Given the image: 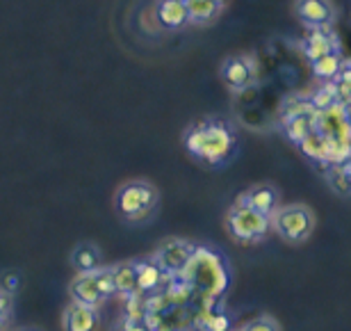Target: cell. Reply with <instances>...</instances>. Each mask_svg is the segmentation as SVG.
Instances as JSON below:
<instances>
[{
	"mask_svg": "<svg viewBox=\"0 0 351 331\" xmlns=\"http://www.w3.org/2000/svg\"><path fill=\"white\" fill-rule=\"evenodd\" d=\"M187 153L196 158L203 165L221 167L228 163L235 151V135L223 122H201L189 126L187 133L182 135Z\"/></svg>",
	"mask_w": 351,
	"mask_h": 331,
	"instance_id": "cell-1",
	"label": "cell"
},
{
	"mask_svg": "<svg viewBox=\"0 0 351 331\" xmlns=\"http://www.w3.org/2000/svg\"><path fill=\"white\" fill-rule=\"evenodd\" d=\"M308 103H311L313 110H324L328 105L338 103V94H335V84L333 82H326L322 84V87L315 91V94L308 98Z\"/></svg>",
	"mask_w": 351,
	"mask_h": 331,
	"instance_id": "cell-21",
	"label": "cell"
},
{
	"mask_svg": "<svg viewBox=\"0 0 351 331\" xmlns=\"http://www.w3.org/2000/svg\"><path fill=\"white\" fill-rule=\"evenodd\" d=\"M240 331H283V329H280L278 320L271 318V315H258V318L244 322Z\"/></svg>",
	"mask_w": 351,
	"mask_h": 331,
	"instance_id": "cell-23",
	"label": "cell"
},
{
	"mask_svg": "<svg viewBox=\"0 0 351 331\" xmlns=\"http://www.w3.org/2000/svg\"><path fill=\"white\" fill-rule=\"evenodd\" d=\"M345 67H347V62L342 60L340 51L328 53V55H324V58H319V60L311 62L313 73L317 76L319 80H333V78H338V76L342 73V69H345Z\"/></svg>",
	"mask_w": 351,
	"mask_h": 331,
	"instance_id": "cell-19",
	"label": "cell"
},
{
	"mask_svg": "<svg viewBox=\"0 0 351 331\" xmlns=\"http://www.w3.org/2000/svg\"><path fill=\"white\" fill-rule=\"evenodd\" d=\"M12 331H39V329H34V327H19V329H12Z\"/></svg>",
	"mask_w": 351,
	"mask_h": 331,
	"instance_id": "cell-25",
	"label": "cell"
},
{
	"mask_svg": "<svg viewBox=\"0 0 351 331\" xmlns=\"http://www.w3.org/2000/svg\"><path fill=\"white\" fill-rule=\"evenodd\" d=\"M14 315V293L7 290L5 286H0V331L10 327Z\"/></svg>",
	"mask_w": 351,
	"mask_h": 331,
	"instance_id": "cell-22",
	"label": "cell"
},
{
	"mask_svg": "<svg viewBox=\"0 0 351 331\" xmlns=\"http://www.w3.org/2000/svg\"><path fill=\"white\" fill-rule=\"evenodd\" d=\"M196 251V244L185 240V238H167L160 242V247L153 253V260L158 263L160 270L165 272V277H176V274L185 272L187 263L192 260Z\"/></svg>",
	"mask_w": 351,
	"mask_h": 331,
	"instance_id": "cell-7",
	"label": "cell"
},
{
	"mask_svg": "<svg viewBox=\"0 0 351 331\" xmlns=\"http://www.w3.org/2000/svg\"><path fill=\"white\" fill-rule=\"evenodd\" d=\"M69 263L78 274L85 272H94L98 267H103V251L96 242L91 240H82L71 249V256H69Z\"/></svg>",
	"mask_w": 351,
	"mask_h": 331,
	"instance_id": "cell-12",
	"label": "cell"
},
{
	"mask_svg": "<svg viewBox=\"0 0 351 331\" xmlns=\"http://www.w3.org/2000/svg\"><path fill=\"white\" fill-rule=\"evenodd\" d=\"M315 130L349 153V105L333 103L324 110H315Z\"/></svg>",
	"mask_w": 351,
	"mask_h": 331,
	"instance_id": "cell-6",
	"label": "cell"
},
{
	"mask_svg": "<svg viewBox=\"0 0 351 331\" xmlns=\"http://www.w3.org/2000/svg\"><path fill=\"white\" fill-rule=\"evenodd\" d=\"M226 231L237 244H256L263 242L269 233V217L244 206H235L226 215Z\"/></svg>",
	"mask_w": 351,
	"mask_h": 331,
	"instance_id": "cell-5",
	"label": "cell"
},
{
	"mask_svg": "<svg viewBox=\"0 0 351 331\" xmlns=\"http://www.w3.org/2000/svg\"><path fill=\"white\" fill-rule=\"evenodd\" d=\"M112 267V284H114V295L123 299L135 297L137 293V272L135 260H123V263L110 265Z\"/></svg>",
	"mask_w": 351,
	"mask_h": 331,
	"instance_id": "cell-15",
	"label": "cell"
},
{
	"mask_svg": "<svg viewBox=\"0 0 351 331\" xmlns=\"http://www.w3.org/2000/svg\"><path fill=\"white\" fill-rule=\"evenodd\" d=\"M335 51H340V44L328 27L326 30H311L308 37L304 39V55L308 58V62H315Z\"/></svg>",
	"mask_w": 351,
	"mask_h": 331,
	"instance_id": "cell-14",
	"label": "cell"
},
{
	"mask_svg": "<svg viewBox=\"0 0 351 331\" xmlns=\"http://www.w3.org/2000/svg\"><path fill=\"white\" fill-rule=\"evenodd\" d=\"M69 295L75 304H85L101 308L112 295H114V284H112V267L103 265L94 272L75 274L69 284Z\"/></svg>",
	"mask_w": 351,
	"mask_h": 331,
	"instance_id": "cell-4",
	"label": "cell"
},
{
	"mask_svg": "<svg viewBox=\"0 0 351 331\" xmlns=\"http://www.w3.org/2000/svg\"><path fill=\"white\" fill-rule=\"evenodd\" d=\"M294 16L308 30H326L333 25L338 10L333 0H294Z\"/></svg>",
	"mask_w": 351,
	"mask_h": 331,
	"instance_id": "cell-8",
	"label": "cell"
},
{
	"mask_svg": "<svg viewBox=\"0 0 351 331\" xmlns=\"http://www.w3.org/2000/svg\"><path fill=\"white\" fill-rule=\"evenodd\" d=\"M135 272H137V293H156L165 281V272L160 270L158 263L151 256L135 260Z\"/></svg>",
	"mask_w": 351,
	"mask_h": 331,
	"instance_id": "cell-17",
	"label": "cell"
},
{
	"mask_svg": "<svg viewBox=\"0 0 351 331\" xmlns=\"http://www.w3.org/2000/svg\"><path fill=\"white\" fill-rule=\"evenodd\" d=\"M182 3H185V0H182Z\"/></svg>",
	"mask_w": 351,
	"mask_h": 331,
	"instance_id": "cell-26",
	"label": "cell"
},
{
	"mask_svg": "<svg viewBox=\"0 0 351 331\" xmlns=\"http://www.w3.org/2000/svg\"><path fill=\"white\" fill-rule=\"evenodd\" d=\"M189 25H208L215 23L221 14V7H217L213 0H185Z\"/></svg>",
	"mask_w": 351,
	"mask_h": 331,
	"instance_id": "cell-18",
	"label": "cell"
},
{
	"mask_svg": "<svg viewBox=\"0 0 351 331\" xmlns=\"http://www.w3.org/2000/svg\"><path fill=\"white\" fill-rule=\"evenodd\" d=\"M160 206V192L151 181L132 179L117 187L114 213L128 224H142L151 220Z\"/></svg>",
	"mask_w": 351,
	"mask_h": 331,
	"instance_id": "cell-2",
	"label": "cell"
},
{
	"mask_svg": "<svg viewBox=\"0 0 351 331\" xmlns=\"http://www.w3.org/2000/svg\"><path fill=\"white\" fill-rule=\"evenodd\" d=\"M156 16L165 30H182L185 25H189L187 7L182 0H158Z\"/></svg>",
	"mask_w": 351,
	"mask_h": 331,
	"instance_id": "cell-13",
	"label": "cell"
},
{
	"mask_svg": "<svg viewBox=\"0 0 351 331\" xmlns=\"http://www.w3.org/2000/svg\"><path fill=\"white\" fill-rule=\"evenodd\" d=\"M235 203L237 206L256 210V213H261L265 217H271L276 213V208L280 206V192L271 183H256V185L244 190V192L237 196Z\"/></svg>",
	"mask_w": 351,
	"mask_h": 331,
	"instance_id": "cell-10",
	"label": "cell"
},
{
	"mask_svg": "<svg viewBox=\"0 0 351 331\" xmlns=\"http://www.w3.org/2000/svg\"><path fill=\"white\" fill-rule=\"evenodd\" d=\"M221 80L230 91H244L256 82V62L249 55H230L221 65Z\"/></svg>",
	"mask_w": 351,
	"mask_h": 331,
	"instance_id": "cell-9",
	"label": "cell"
},
{
	"mask_svg": "<svg viewBox=\"0 0 351 331\" xmlns=\"http://www.w3.org/2000/svg\"><path fill=\"white\" fill-rule=\"evenodd\" d=\"M315 130V110L308 105L304 110L287 112L285 115V135L292 139L294 144H299L308 133Z\"/></svg>",
	"mask_w": 351,
	"mask_h": 331,
	"instance_id": "cell-16",
	"label": "cell"
},
{
	"mask_svg": "<svg viewBox=\"0 0 351 331\" xmlns=\"http://www.w3.org/2000/svg\"><path fill=\"white\" fill-rule=\"evenodd\" d=\"M213 3H215L217 7H221V10H223V7L228 5V0H213Z\"/></svg>",
	"mask_w": 351,
	"mask_h": 331,
	"instance_id": "cell-24",
	"label": "cell"
},
{
	"mask_svg": "<svg viewBox=\"0 0 351 331\" xmlns=\"http://www.w3.org/2000/svg\"><path fill=\"white\" fill-rule=\"evenodd\" d=\"M349 165L347 163H331V167H328L326 172V183L328 187L333 190L335 194L340 196H349Z\"/></svg>",
	"mask_w": 351,
	"mask_h": 331,
	"instance_id": "cell-20",
	"label": "cell"
},
{
	"mask_svg": "<svg viewBox=\"0 0 351 331\" xmlns=\"http://www.w3.org/2000/svg\"><path fill=\"white\" fill-rule=\"evenodd\" d=\"M64 331H101V308L75 304L71 301L62 313Z\"/></svg>",
	"mask_w": 351,
	"mask_h": 331,
	"instance_id": "cell-11",
	"label": "cell"
},
{
	"mask_svg": "<svg viewBox=\"0 0 351 331\" xmlns=\"http://www.w3.org/2000/svg\"><path fill=\"white\" fill-rule=\"evenodd\" d=\"M317 217L306 203H280L269 217V229L287 244H304L311 240Z\"/></svg>",
	"mask_w": 351,
	"mask_h": 331,
	"instance_id": "cell-3",
	"label": "cell"
}]
</instances>
